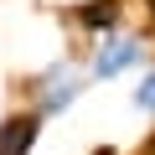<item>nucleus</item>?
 Segmentation results:
<instances>
[{
    "mask_svg": "<svg viewBox=\"0 0 155 155\" xmlns=\"http://www.w3.org/2000/svg\"><path fill=\"white\" fill-rule=\"evenodd\" d=\"M41 114L36 109H11L5 119H0V155H31L36 140H41Z\"/></svg>",
    "mask_w": 155,
    "mask_h": 155,
    "instance_id": "3",
    "label": "nucleus"
},
{
    "mask_svg": "<svg viewBox=\"0 0 155 155\" xmlns=\"http://www.w3.org/2000/svg\"><path fill=\"white\" fill-rule=\"evenodd\" d=\"M145 62V36L134 31H109V36H93V52H88V78L93 83H109V78L129 72Z\"/></svg>",
    "mask_w": 155,
    "mask_h": 155,
    "instance_id": "2",
    "label": "nucleus"
},
{
    "mask_svg": "<svg viewBox=\"0 0 155 155\" xmlns=\"http://www.w3.org/2000/svg\"><path fill=\"white\" fill-rule=\"evenodd\" d=\"M129 104H134V109H140L145 119H155V67H150V72L140 78V83L129 88Z\"/></svg>",
    "mask_w": 155,
    "mask_h": 155,
    "instance_id": "5",
    "label": "nucleus"
},
{
    "mask_svg": "<svg viewBox=\"0 0 155 155\" xmlns=\"http://www.w3.org/2000/svg\"><path fill=\"white\" fill-rule=\"evenodd\" d=\"M119 16H124V0H88V5L72 11V21L83 26V31H93V36L119 31Z\"/></svg>",
    "mask_w": 155,
    "mask_h": 155,
    "instance_id": "4",
    "label": "nucleus"
},
{
    "mask_svg": "<svg viewBox=\"0 0 155 155\" xmlns=\"http://www.w3.org/2000/svg\"><path fill=\"white\" fill-rule=\"evenodd\" d=\"M88 62H78V57H57V62H47L41 72H31L26 78V93H31V109L41 114V119H57V114H67L78 98L88 93Z\"/></svg>",
    "mask_w": 155,
    "mask_h": 155,
    "instance_id": "1",
    "label": "nucleus"
}]
</instances>
